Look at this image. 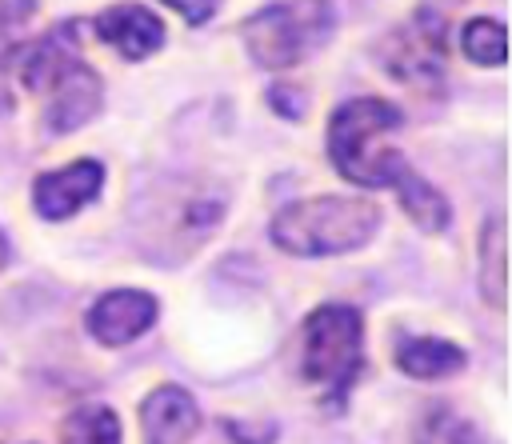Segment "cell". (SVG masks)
Masks as SVG:
<instances>
[{
  "label": "cell",
  "mask_w": 512,
  "mask_h": 444,
  "mask_svg": "<svg viewBox=\"0 0 512 444\" xmlns=\"http://www.w3.org/2000/svg\"><path fill=\"white\" fill-rule=\"evenodd\" d=\"M332 32H336L332 0H276L244 16L240 24L248 56L268 72L304 64L312 52H320L332 40Z\"/></svg>",
  "instance_id": "cell-3"
},
{
  "label": "cell",
  "mask_w": 512,
  "mask_h": 444,
  "mask_svg": "<svg viewBox=\"0 0 512 444\" xmlns=\"http://www.w3.org/2000/svg\"><path fill=\"white\" fill-rule=\"evenodd\" d=\"M384 212L376 200L368 196H304L288 208H280L272 216V244L288 256H340V252H356L364 248L376 228H380Z\"/></svg>",
  "instance_id": "cell-1"
},
{
  "label": "cell",
  "mask_w": 512,
  "mask_h": 444,
  "mask_svg": "<svg viewBox=\"0 0 512 444\" xmlns=\"http://www.w3.org/2000/svg\"><path fill=\"white\" fill-rule=\"evenodd\" d=\"M60 444H120V420L108 404H80L64 416Z\"/></svg>",
  "instance_id": "cell-16"
},
{
  "label": "cell",
  "mask_w": 512,
  "mask_h": 444,
  "mask_svg": "<svg viewBox=\"0 0 512 444\" xmlns=\"http://www.w3.org/2000/svg\"><path fill=\"white\" fill-rule=\"evenodd\" d=\"M388 192H396L400 196V208L408 212V220L416 224V228H424V232H440V228H448L452 224V204L404 160L396 172H392V180H388Z\"/></svg>",
  "instance_id": "cell-13"
},
{
  "label": "cell",
  "mask_w": 512,
  "mask_h": 444,
  "mask_svg": "<svg viewBox=\"0 0 512 444\" xmlns=\"http://www.w3.org/2000/svg\"><path fill=\"white\" fill-rule=\"evenodd\" d=\"M396 368L412 380H444L464 368V348L452 340H440V336H400Z\"/></svg>",
  "instance_id": "cell-12"
},
{
  "label": "cell",
  "mask_w": 512,
  "mask_h": 444,
  "mask_svg": "<svg viewBox=\"0 0 512 444\" xmlns=\"http://www.w3.org/2000/svg\"><path fill=\"white\" fill-rule=\"evenodd\" d=\"M104 188V164L100 160H72L64 168H52L44 176H36L32 184V204L44 220H68L76 216L84 204H92Z\"/></svg>",
  "instance_id": "cell-8"
},
{
  "label": "cell",
  "mask_w": 512,
  "mask_h": 444,
  "mask_svg": "<svg viewBox=\"0 0 512 444\" xmlns=\"http://www.w3.org/2000/svg\"><path fill=\"white\" fill-rule=\"evenodd\" d=\"M480 292L484 300L504 312V292H508V252H504V220L492 216L480 232Z\"/></svg>",
  "instance_id": "cell-14"
},
{
  "label": "cell",
  "mask_w": 512,
  "mask_h": 444,
  "mask_svg": "<svg viewBox=\"0 0 512 444\" xmlns=\"http://www.w3.org/2000/svg\"><path fill=\"white\" fill-rule=\"evenodd\" d=\"M92 32L100 44L120 52L124 60H144L164 44V20L148 4H112L92 20Z\"/></svg>",
  "instance_id": "cell-10"
},
{
  "label": "cell",
  "mask_w": 512,
  "mask_h": 444,
  "mask_svg": "<svg viewBox=\"0 0 512 444\" xmlns=\"http://www.w3.org/2000/svg\"><path fill=\"white\" fill-rule=\"evenodd\" d=\"M8 264V240H4V232H0V268Z\"/></svg>",
  "instance_id": "cell-21"
},
{
  "label": "cell",
  "mask_w": 512,
  "mask_h": 444,
  "mask_svg": "<svg viewBox=\"0 0 512 444\" xmlns=\"http://www.w3.org/2000/svg\"><path fill=\"white\" fill-rule=\"evenodd\" d=\"M364 368V324L360 312L348 304H320L304 320V344H300V372L308 384H316L332 408L344 404L348 388L356 384Z\"/></svg>",
  "instance_id": "cell-4"
},
{
  "label": "cell",
  "mask_w": 512,
  "mask_h": 444,
  "mask_svg": "<svg viewBox=\"0 0 512 444\" xmlns=\"http://www.w3.org/2000/svg\"><path fill=\"white\" fill-rule=\"evenodd\" d=\"M36 0H0V48H16L24 24L32 20Z\"/></svg>",
  "instance_id": "cell-18"
},
{
  "label": "cell",
  "mask_w": 512,
  "mask_h": 444,
  "mask_svg": "<svg viewBox=\"0 0 512 444\" xmlns=\"http://www.w3.org/2000/svg\"><path fill=\"white\" fill-rule=\"evenodd\" d=\"M160 304L152 292L144 288H112L104 296H96V304L88 308V332L108 344V348H120L136 336H144L156 320Z\"/></svg>",
  "instance_id": "cell-9"
},
{
  "label": "cell",
  "mask_w": 512,
  "mask_h": 444,
  "mask_svg": "<svg viewBox=\"0 0 512 444\" xmlns=\"http://www.w3.org/2000/svg\"><path fill=\"white\" fill-rule=\"evenodd\" d=\"M40 96H48V100H44V128H48V136H68V132L84 128V124L100 112L104 84H100V76L76 56Z\"/></svg>",
  "instance_id": "cell-7"
},
{
  "label": "cell",
  "mask_w": 512,
  "mask_h": 444,
  "mask_svg": "<svg viewBox=\"0 0 512 444\" xmlns=\"http://www.w3.org/2000/svg\"><path fill=\"white\" fill-rule=\"evenodd\" d=\"M200 428V408L180 384H160L140 404L144 444H188Z\"/></svg>",
  "instance_id": "cell-11"
},
{
  "label": "cell",
  "mask_w": 512,
  "mask_h": 444,
  "mask_svg": "<svg viewBox=\"0 0 512 444\" xmlns=\"http://www.w3.org/2000/svg\"><path fill=\"white\" fill-rule=\"evenodd\" d=\"M376 60L408 92L440 100L448 88V24L436 8H420L376 40Z\"/></svg>",
  "instance_id": "cell-5"
},
{
  "label": "cell",
  "mask_w": 512,
  "mask_h": 444,
  "mask_svg": "<svg viewBox=\"0 0 512 444\" xmlns=\"http://www.w3.org/2000/svg\"><path fill=\"white\" fill-rule=\"evenodd\" d=\"M460 48H464V56H468L472 64H480V68H500L504 56H508L504 24L492 20V16H476V20H468L464 32H460Z\"/></svg>",
  "instance_id": "cell-17"
},
{
  "label": "cell",
  "mask_w": 512,
  "mask_h": 444,
  "mask_svg": "<svg viewBox=\"0 0 512 444\" xmlns=\"http://www.w3.org/2000/svg\"><path fill=\"white\" fill-rule=\"evenodd\" d=\"M160 4L176 8L188 24H204V20H212V16H216V8H220L224 0H160Z\"/></svg>",
  "instance_id": "cell-19"
},
{
  "label": "cell",
  "mask_w": 512,
  "mask_h": 444,
  "mask_svg": "<svg viewBox=\"0 0 512 444\" xmlns=\"http://www.w3.org/2000/svg\"><path fill=\"white\" fill-rule=\"evenodd\" d=\"M436 4H448L452 8V4H464V0H436Z\"/></svg>",
  "instance_id": "cell-22"
},
{
  "label": "cell",
  "mask_w": 512,
  "mask_h": 444,
  "mask_svg": "<svg viewBox=\"0 0 512 444\" xmlns=\"http://www.w3.org/2000/svg\"><path fill=\"white\" fill-rule=\"evenodd\" d=\"M224 212H228V196L220 188L184 184L180 192H164L156 200V212L140 220V240L152 256H168V264H176L216 232Z\"/></svg>",
  "instance_id": "cell-6"
},
{
  "label": "cell",
  "mask_w": 512,
  "mask_h": 444,
  "mask_svg": "<svg viewBox=\"0 0 512 444\" xmlns=\"http://www.w3.org/2000/svg\"><path fill=\"white\" fill-rule=\"evenodd\" d=\"M16 48H0V116L12 112V56H16Z\"/></svg>",
  "instance_id": "cell-20"
},
{
  "label": "cell",
  "mask_w": 512,
  "mask_h": 444,
  "mask_svg": "<svg viewBox=\"0 0 512 444\" xmlns=\"http://www.w3.org/2000/svg\"><path fill=\"white\" fill-rule=\"evenodd\" d=\"M416 444H492V440L468 416H460L456 408L432 404L416 420Z\"/></svg>",
  "instance_id": "cell-15"
},
{
  "label": "cell",
  "mask_w": 512,
  "mask_h": 444,
  "mask_svg": "<svg viewBox=\"0 0 512 444\" xmlns=\"http://www.w3.org/2000/svg\"><path fill=\"white\" fill-rule=\"evenodd\" d=\"M400 120V108L380 96L344 100L328 120V160L336 164V172L356 188H388L404 156L388 148L384 136L396 132Z\"/></svg>",
  "instance_id": "cell-2"
}]
</instances>
